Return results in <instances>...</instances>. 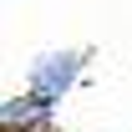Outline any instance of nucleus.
Segmentation results:
<instances>
[{"label":"nucleus","instance_id":"obj_1","mask_svg":"<svg viewBox=\"0 0 132 132\" xmlns=\"http://www.w3.org/2000/svg\"><path fill=\"white\" fill-rule=\"evenodd\" d=\"M81 71H86V51H46V56H36V61H31L26 92H36L46 107H56L71 86L81 81Z\"/></svg>","mask_w":132,"mask_h":132},{"label":"nucleus","instance_id":"obj_2","mask_svg":"<svg viewBox=\"0 0 132 132\" xmlns=\"http://www.w3.org/2000/svg\"><path fill=\"white\" fill-rule=\"evenodd\" d=\"M51 112L36 92H15V97L0 102V127L5 132H51Z\"/></svg>","mask_w":132,"mask_h":132}]
</instances>
